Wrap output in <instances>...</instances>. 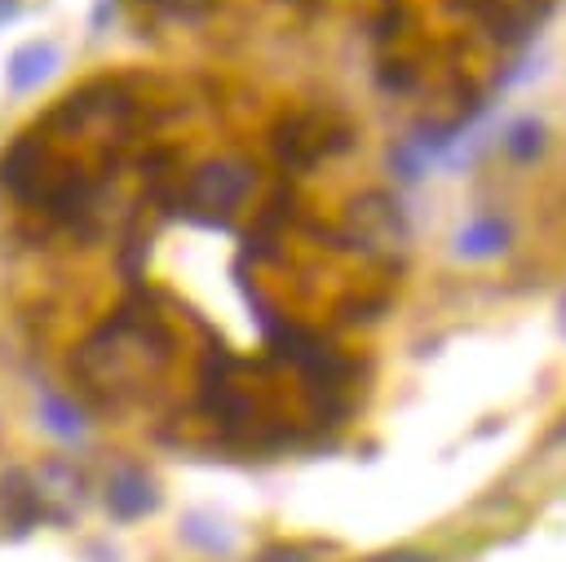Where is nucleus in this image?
Instances as JSON below:
<instances>
[{
  "label": "nucleus",
  "instance_id": "obj_8",
  "mask_svg": "<svg viewBox=\"0 0 566 562\" xmlns=\"http://www.w3.org/2000/svg\"><path fill=\"white\" fill-rule=\"evenodd\" d=\"M177 535H181L190 549L208 553V558H230V553H234V531H230L217 513H203V509L186 513L181 527H177Z\"/></svg>",
  "mask_w": 566,
  "mask_h": 562
},
{
  "label": "nucleus",
  "instance_id": "obj_9",
  "mask_svg": "<svg viewBox=\"0 0 566 562\" xmlns=\"http://www.w3.org/2000/svg\"><path fill=\"white\" fill-rule=\"evenodd\" d=\"M500 146H504L517 164H526V159H535L539 146H544V124H539V119H517V124L500 137Z\"/></svg>",
  "mask_w": 566,
  "mask_h": 562
},
{
  "label": "nucleus",
  "instance_id": "obj_4",
  "mask_svg": "<svg viewBox=\"0 0 566 562\" xmlns=\"http://www.w3.org/2000/svg\"><path fill=\"white\" fill-rule=\"evenodd\" d=\"M159 482L142 465H115L102 482V504L115 522H142L159 509Z\"/></svg>",
  "mask_w": 566,
  "mask_h": 562
},
{
  "label": "nucleus",
  "instance_id": "obj_10",
  "mask_svg": "<svg viewBox=\"0 0 566 562\" xmlns=\"http://www.w3.org/2000/svg\"><path fill=\"white\" fill-rule=\"evenodd\" d=\"M84 562H119V549H115L111 540H93V544L84 549Z\"/></svg>",
  "mask_w": 566,
  "mask_h": 562
},
{
  "label": "nucleus",
  "instance_id": "obj_3",
  "mask_svg": "<svg viewBox=\"0 0 566 562\" xmlns=\"http://www.w3.org/2000/svg\"><path fill=\"white\" fill-rule=\"evenodd\" d=\"M31 487H35L44 522L66 527L71 518H80V509H84V473L71 460H44L40 469H31Z\"/></svg>",
  "mask_w": 566,
  "mask_h": 562
},
{
  "label": "nucleus",
  "instance_id": "obj_7",
  "mask_svg": "<svg viewBox=\"0 0 566 562\" xmlns=\"http://www.w3.org/2000/svg\"><path fill=\"white\" fill-rule=\"evenodd\" d=\"M35 416H40V425L53 434V438H62V443H80L84 438V412L66 398V394H57V389H40L35 394Z\"/></svg>",
  "mask_w": 566,
  "mask_h": 562
},
{
  "label": "nucleus",
  "instance_id": "obj_1",
  "mask_svg": "<svg viewBox=\"0 0 566 562\" xmlns=\"http://www.w3.org/2000/svg\"><path fill=\"white\" fill-rule=\"evenodd\" d=\"M168 350H172V336L159 323V314L124 305L75 350L71 367L93 389H128L150 381L168 363Z\"/></svg>",
  "mask_w": 566,
  "mask_h": 562
},
{
  "label": "nucleus",
  "instance_id": "obj_12",
  "mask_svg": "<svg viewBox=\"0 0 566 562\" xmlns=\"http://www.w3.org/2000/svg\"><path fill=\"white\" fill-rule=\"evenodd\" d=\"M557 314H562V332H566V296H562V305H557Z\"/></svg>",
  "mask_w": 566,
  "mask_h": 562
},
{
  "label": "nucleus",
  "instance_id": "obj_11",
  "mask_svg": "<svg viewBox=\"0 0 566 562\" xmlns=\"http://www.w3.org/2000/svg\"><path fill=\"white\" fill-rule=\"evenodd\" d=\"M18 13H22V4H18V0H0V27H4V22H13Z\"/></svg>",
  "mask_w": 566,
  "mask_h": 562
},
{
  "label": "nucleus",
  "instance_id": "obj_6",
  "mask_svg": "<svg viewBox=\"0 0 566 562\" xmlns=\"http://www.w3.org/2000/svg\"><path fill=\"white\" fill-rule=\"evenodd\" d=\"M509 248V221L500 212H478L460 226L455 235V252L469 257V261H486V257H500Z\"/></svg>",
  "mask_w": 566,
  "mask_h": 562
},
{
  "label": "nucleus",
  "instance_id": "obj_2",
  "mask_svg": "<svg viewBox=\"0 0 566 562\" xmlns=\"http://www.w3.org/2000/svg\"><path fill=\"white\" fill-rule=\"evenodd\" d=\"M252 181H256V168H248L243 159H208L186 177L181 208L195 217H208V221L230 217L252 195Z\"/></svg>",
  "mask_w": 566,
  "mask_h": 562
},
{
  "label": "nucleus",
  "instance_id": "obj_5",
  "mask_svg": "<svg viewBox=\"0 0 566 562\" xmlns=\"http://www.w3.org/2000/svg\"><path fill=\"white\" fill-rule=\"evenodd\" d=\"M57 66H62V49H57L53 40H27V44H18V49L9 53V62H4V84H9V93L27 97V93H35L40 84H49Z\"/></svg>",
  "mask_w": 566,
  "mask_h": 562
}]
</instances>
